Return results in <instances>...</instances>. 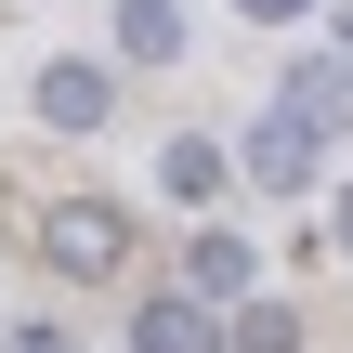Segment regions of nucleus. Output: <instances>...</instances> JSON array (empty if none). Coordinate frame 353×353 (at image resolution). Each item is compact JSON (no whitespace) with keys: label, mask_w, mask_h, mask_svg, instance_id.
I'll return each mask as SVG.
<instances>
[{"label":"nucleus","mask_w":353,"mask_h":353,"mask_svg":"<svg viewBox=\"0 0 353 353\" xmlns=\"http://www.w3.org/2000/svg\"><path fill=\"white\" fill-rule=\"evenodd\" d=\"M39 249H52V275L105 288V275L131 262V210H105V196H52V210H39Z\"/></svg>","instance_id":"f257e3e1"},{"label":"nucleus","mask_w":353,"mask_h":353,"mask_svg":"<svg viewBox=\"0 0 353 353\" xmlns=\"http://www.w3.org/2000/svg\"><path fill=\"white\" fill-rule=\"evenodd\" d=\"M314 157H327V131H314V118H288V105L249 131V170H262V196H301V183H314Z\"/></svg>","instance_id":"f03ea898"},{"label":"nucleus","mask_w":353,"mask_h":353,"mask_svg":"<svg viewBox=\"0 0 353 353\" xmlns=\"http://www.w3.org/2000/svg\"><path fill=\"white\" fill-rule=\"evenodd\" d=\"M183 288H196L210 314H236V301H262V249H249V236H196V249H183Z\"/></svg>","instance_id":"7ed1b4c3"},{"label":"nucleus","mask_w":353,"mask_h":353,"mask_svg":"<svg viewBox=\"0 0 353 353\" xmlns=\"http://www.w3.org/2000/svg\"><path fill=\"white\" fill-rule=\"evenodd\" d=\"M131 353H223V314H210L196 288H170V301L131 314Z\"/></svg>","instance_id":"20e7f679"},{"label":"nucleus","mask_w":353,"mask_h":353,"mask_svg":"<svg viewBox=\"0 0 353 353\" xmlns=\"http://www.w3.org/2000/svg\"><path fill=\"white\" fill-rule=\"evenodd\" d=\"M288 118H314L327 144L353 131V65H341V52H327V65H288Z\"/></svg>","instance_id":"39448f33"},{"label":"nucleus","mask_w":353,"mask_h":353,"mask_svg":"<svg viewBox=\"0 0 353 353\" xmlns=\"http://www.w3.org/2000/svg\"><path fill=\"white\" fill-rule=\"evenodd\" d=\"M39 118L52 131H92L105 118V65H39Z\"/></svg>","instance_id":"423d86ee"},{"label":"nucleus","mask_w":353,"mask_h":353,"mask_svg":"<svg viewBox=\"0 0 353 353\" xmlns=\"http://www.w3.org/2000/svg\"><path fill=\"white\" fill-rule=\"evenodd\" d=\"M118 52L170 65V52H183V13H170V0H118Z\"/></svg>","instance_id":"0eeeda50"},{"label":"nucleus","mask_w":353,"mask_h":353,"mask_svg":"<svg viewBox=\"0 0 353 353\" xmlns=\"http://www.w3.org/2000/svg\"><path fill=\"white\" fill-rule=\"evenodd\" d=\"M223 353H301V314H288V301H236Z\"/></svg>","instance_id":"6e6552de"},{"label":"nucleus","mask_w":353,"mask_h":353,"mask_svg":"<svg viewBox=\"0 0 353 353\" xmlns=\"http://www.w3.org/2000/svg\"><path fill=\"white\" fill-rule=\"evenodd\" d=\"M223 170H236L223 144H170V157H157V183H170V196H223Z\"/></svg>","instance_id":"1a4fd4ad"},{"label":"nucleus","mask_w":353,"mask_h":353,"mask_svg":"<svg viewBox=\"0 0 353 353\" xmlns=\"http://www.w3.org/2000/svg\"><path fill=\"white\" fill-rule=\"evenodd\" d=\"M236 13H249V26H288V13H314V0H236Z\"/></svg>","instance_id":"9d476101"},{"label":"nucleus","mask_w":353,"mask_h":353,"mask_svg":"<svg viewBox=\"0 0 353 353\" xmlns=\"http://www.w3.org/2000/svg\"><path fill=\"white\" fill-rule=\"evenodd\" d=\"M13 353H79V341H65V327H13Z\"/></svg>","instance_id":"9b49d317"},{"label":"nucleus","mask_w":353,"mask_h":353,"mask_svg":"<svg viewBox=\"0 0 353 353\" xmlns=\"http://www.w3.org/2000/svg\"><path fill=\"white\" fill-rule=\"evenodd\" d=\"M327 52H341V65H353V0H341V13H327Z\"/></svg>","instance_id":"f8f14e48"},{"label":"nucleus","mask_w":353,"mask_h":353,"mask_svg":"<svg viewBox=\"0 0 353 353\" xmlns=\"http://www.w3.org/2000/svg\"><path fill=\"white\" fill-rule=\"evenodd\" d=\"M341 262H353V196H341Z\"/></svg>","instance_id":"ddd939ff"}]
</instances>
